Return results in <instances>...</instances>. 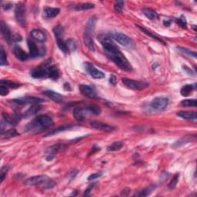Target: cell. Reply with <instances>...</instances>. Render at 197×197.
<instances>
[{
    "label": "cell",
    "instance_id": "1",
    "mask_svg": "<svg viewBox=\"0 0 197 197\" xmlns=\"http://www.w3.org/2000/svg\"><path fill=\"white\" fill-rule=\"evenodd\" d=\"M95 24H96V18L95 16L91 17L86 24L84 35H83V41L85 45L90 51L95 50V44L92 38V33L95 29Z\"/></svg>",
    "mask_w": 197,
    "mask_h": 197
},
{
    "label": "cell",
    "instance_id": "2",
    "mask_svg": "<svg viewBox=\"0 0 197 197\" xmlns=\"http://www.w3.org/2000/svg\"><path fill=\"white\" fill-rule=\"evenodd\" d=\"M107 56L123 70L126 72H130L132 70V66L119 49L111 54H108Z\"/></svg>",
    "mask_w": 197,
    "mask_h": 197
},
{
    "label": "cell",
    "instance_id": "3",
    "mask_svg": "<svg viewBox=\"0 0 197 197\" xmlns=\"http://www.w3.org/2000/svg\"><path fill=\"white\" fill-rule=\"evenodd\" d=\"M53 125V120L49 115H41L36 117L29 124V129H45Z\"/></svg>",
    "mask_w": 197,
    "mask_h": 197
},
{
    "label": "cell",
    "instance_id": "4",
    "mask_svg": "<svg viewBox=\"0 0 197 197\" xmlns=\"http://www.w3.org/2000/svg\"><path fill=\"white\" fill-rule=\"evenodd\" d=\"M25 184L29 186H43L44 185L46 188H52L55 186V183L47 175H39L30 177L25 182Z\"/></svg>",
    "mask_w": 197,
    "mask_h": 197
},
{
    "label": "cell",
    "instance_id": "5",
    "mask_svg": "<svg viewBox=\"0 0 197 197\" xmlns=\"http://www.w3.org/2000/svg\"><path fill=\"white\" fill-rule=\"evenodd\" d=\"M109 36L111 38H113L115 41L118 42L119 43H120L123 46H126L128 48H134L135 46V43L133 40L131 38H129V36H127L125 34L121 33V32H111L109 33Z\"/></svg>",
    "mask_w": 197,
    "mask_h": 197
},
{
    "label": "cell",
    "instance_id": "6",
    "mask_svg": "<svg viewBox=\"0 0 197 197\" xmlns=\"http://www.w3.org/2000/svg\"><path fill=\"white\" fill-rule=\"evenodd\" d=\"M123 82L126 87L134 90H143L149 86V83L145 81H138V80L130 79V78H123Z\"/></svg>",
    "mask_w": 197,
    "mask_h": 197
},
{
    "label": "cell",
    "instance_id": "7",
    "mask_svg": "<svg viewBox=\"0 0 197 197\" xmlns=\"http://www.w3.org/2000/svg\"><path fill=\"white\" fill-rule=\"evenodd\" d=\"M26 8L22 3H19L16 6L15 9V16L16 21L22 27H25L26 25Z\"/></svg>",
    "mask_w": 197,
    "mask_h": 197
},
{
    "label": "cell",
    "instance_id": "8",
    "mask_svg": "<svg viewBox=\"0 0 197 197\" xmlns=\"http://www.w3.org/2000/svg\"><path fill=\"white\" fill-rule=\"evenodd\" d=\"M150 105L152 109L158 111H163L166 109L169 105V98L165 96L156 97L152 100Z\"/></svg>",
    "mask_w": 197,
    "mask_h": 197
},
{
    "label": "cell",
    "instance_id": "9",
    "mask_svg": "<svg viewBox=\"0 0 197 197\" xmlns=\"http://www.w3.org/2000/svg\"><path fill=\"white\" fill-rule=\"evenodd\" d=\"M50 66L49 62H46L38 67L35 68L31 72V75L33 78H46L48 77V67Z\"/></svg>",
    "mask_w": 197,
    "mask_h": 197
},
{
    "label": "cell",
    "instance_id": "10",
    "mask_svg": "<svg viewBox=\"0 0 197 197\" xmlns=\"http://www.w3.org/2000/svg\"><path fill=\"white\" fill-rule=\"evenodd\" d=\"M66 148H67V146L64 144H56L51 146L50 148L48 149L47 152H46V154H47L46 155V159H47V161H51L55 156L57 152H62L65 149H66Z\"/></svg>",
    "mask_w": 197,
    "mask_h": 197
},
{
    "label": "cell",
    "instance_id": "11",
    "mask_svg": "<svg viewBox=\"0 0 197 197\" xmlns=\"http://www.w3.org/2000/svg\"><path fill=\"white\" fill-rule=\"evenodd\" d=\"M85 68L86 70L87 71L88 73L92 77V78H95V79H100V78H103L105 77V74L103 73L102 71L97 69L91 63L86 62L85 63Z\"/></svg>",
    "mask_w": 197,
    "mask_h": 197
},
{
    "label": "cell",
    "instance_id": "12",
    "mask_svg": "<svg viewBox=\"0 0 197 197\" xmlns=\"http://www.w3.org/2000/svg\"><path fill=\"white\" fill-rule=\"evenodd\" d=\"M78 89L84 96L89 98H94L96 97V91L92 86L87 85H79Z\"/></svg>",
    "mask_w": 197,
    "mask_h": 197
},
{
    "label": "cell",
    "instance_id": "13",
    "mask_svg": "<svg viewBox=\"0 0 197 197\" xmlns=\"http://www.w3.org/2000/svg\"><path fill=\"white\" fill-rule=\"evenodd\" d=\"M91 126L94 129H98V130H102V131H105V132H112L115 129V128L113 126H109L107 124H105L103 123H100V122H96V121H93L91 123Z\"/></svg>",
    "mask_w": 197,
    "mask_h": 197
},
{
    "label": "cell",
    "instance_id": "14",
    "mask_svg": "<svg viewBox=\"0 0 197 197\" xmlns=\"http://www.w3.org/2000/svg\"><path fill=\"white\" fill-rule=\"evenodd\" d=\"M31 36L33 39L38 42H45L46 40V34L40 29H33L31 32Z\"/></svg>",
    "mask_w": 197,
    "mask_h": 197
},
{
    "label": "cell",
    "instance_id": "15",
    "mask_svg": "<svg viewBox=\"0 0 197 197\" xmlns=\"http://www.w3.org/2000/svg\"><path fill=\"white\" fill-rule=\"evenodd\" d=\"M86 112H89L86 108H85V109L79 107L75 108L73 110V116L75 117L77 121L82 122L86 119Z\"/></svg>",
    "mask_w": 197,
    "mask_h": 197
},
{
    "label": "cell",
    "instance_id": "16",
    "mask_svg": "<svg viewBox=\"0 0 197 197\" xmlns=\"http://www.w3.org/2000/svg\"><path fill=\"white\" fill-rule=\"evenodd\" d=\"M43 94H44L46 96H47L48 98H50L52 101L55 102V103H60V102L62 101V95L61 94L58 93V92H54V91L46 90L43 92Z\"/></svg>",
    "mask_w": 197,
    "mask_h": 197
},
{
    "label": "cell",
    "instance_id": "17",
    "mask_svg": "<svg viewBox=\"0 0 197 197\" xmlns=\"http://www.w3.org/2000/svg\"><path fill=\"white\" fill-rule=\"evenodd\" d=\"M1 32L3 37H4L5 40H6L9 44H10V43L12 42V34H11L9 28L8 27L7 25H6V23L3 22H1Z\"/></svg>",
    "mask_w": 197,
    "mask_h": 197
},
{
    "label": "cell",
    "instance_id": "18",
    "mask_svg": "<svg viewBox=\"0 0 197 197\" xmlns=\"http://www.w3.org/2000/svg\"><path fill=\"white\" fill-rule=\"evenodd\" d=\"M13 52L15 54V57L18 59L21 60L22 62L26 61L28 59V58H29L27 53L21 47H19V46H15L13 49Z\"/></svg>",
    "mask_w": 197,
    "mask_h": 197
},
{
    "label": "cell",
    "instance_id": "19",
    "mask_svg": "<svg viewBox=\"0 0 197 197\" xmlns=\"http://www.w3.org/2000/svg\"><path fill=\"white\" fill-rule=\"evenodd\" d=\"M27 43L28 47H29V54H30L31 57L35 58V57H37L38 55H40L39 49H38V47H37V46L33 41H32V40L30 39H28Z\"/></svg>",
    "mask_w": 197,
    "mask_h": 197
},
{
    "label": "cell",
    "instance_id": "20",
    "mask_svg": "<svg viewBox=\"0 0 197 197\" xmlns=\"http://www.w3.org/2000/svg\"><path fill=\"white\" fill-rule=\"evenodd\" d=\"M60 9L58 8L46 7L44 9V15L47 18H52L59 14Z\"/></svg>",
    "mask_w": 197,
    "mask_h": 197
},
{
    "label": "cell",
    "instance_id": "21",
    "mask_svg": "<svg viewBox=\"0 0 197 197\" xmlns=\"http://www.w3.org/2000/svg\"><path fill=\"white\" fill-rule=\"evenodd\" d=\"M179 117L186 120H195L197 119V113L196 112H177L176 114Z\"/></svg>",
    "mask_w": 197,
    "mask_h": 197
},
{
    "label": "cell",
    "instance_id": "22",
    "mask_svg": "<svg viewBox=\"0 0 197 197\" xmlns=\"http://www.w3.org/2000/svg\"><path fill=\"white\" fill-rule=\"evenodd\" d=\"M48 77L54 80L58 79V77H59V72H58V69H57L56 66L50 65L48 67Z\"/></svg>",
    "mask_w": 197,
    "mask_h": 197
},
{
    "label": "cell",
    "instance_id": "23",
    "mask_svg": "<svg viewBox=\"0 0 197 197\" xmlns=\"http://www.w3.org/2000/svg\"><path fill=\"white\" fill-rule=\"evenodd\" d=\"M143 13L146 17H147L150 20H155L158 18V14L155 12L154 9H149V8H146V9H143Z\"/></svg>",
    "mask_w": 197,
    "mask_h": 197
},
{
    "label": "cell",
    "instance_id": "24",
    "mask_svg": "<svg viewBox=\"0 0 197 197\" xmlns=\"http://www.w3.org/2000/svg\"><path fill=\"white\" fill-rule=\"evenodd\" d=\"M195 89V84L193 85H186V86H183V88L180 90V93L183 96H188L189 94L192 92L193 89Z\"/></svg>",
    "mask_w": 197,
    "mask_h": 197
},
{
    "label": "cell",
    "instance_id": "25",
    "mask_svg": "<svg viewBox=\"0 0 197 197\" xmlns=\"http://www.w3.org/2000/svg\"><path fill=\"white\" fill-rule=\"evenodd\" d=\"M40 109H41V106L39 104H32L26 111V116H31V115H35L40 110Z\"/></svg>",
    "mask_w": 197,
    "mask_h": 197
},
{
    "label": "cell",
    "instance_id": "26",
    "mask_svg": "<svg viewBox=\"0 0 197 197\" xmlns=\"http://www.w3.org/2000/svg\"><path fill=\"white\" fill-rule=\"evenodd\" d=\"M19 134L18 133L16 130L15 129H9V130L6 131L5 132H2V138L3 139H9L12 138V137H15L18 135Z\"/></svg>",
    "mask_w": 197,
    "mask_h": 197
},
{
    "label": "cell",
    "instance_id": "27",
    "mask_svg": "<svg viewBox=\"0 0 197 197\" xmlns=\"http://www.w3.org/2000/svg\"><path fill=\"white\" fill-rule=\"evenodd\" d=\"M94 7H95V5L92 4V3H82V4L76 5L75 6V9L77 11H82L93 9Z\"/></svg>",
    "mask_w": 197,
    "mask_h": 197
},
{
    "label": "cell",
    "instance_id": "28",
    "mask_svg": "<svg viewBox=\"0 0 197 197\" xmlns=\"http://www.w3.org/2000/svg\"><path fill=\"white\" fill-rule=\"evenodd\" d=\"M156 188V186L155 185H151L149 187H147L146 189H143V191L140 192V193L137 194L136 195H139V196H147V195H150L152 192Z\"/></svg>",
    "mask_w": 197,
    "mask_h": 197
},
{
    "label": "cell",
    "instance_id": "29",
    "mask_svg": "<svg viewBox=\"0 0 197 197\" xmlns=\"http://www.w3.org/2000/svg\"><path fill=\"white\" fill-rule=\"evenodd\" d=\"M0 84L6 86L7 88H11V89H17V88L19 87V84L15 82L10 81V80L2 79L0 82Z\"/></svg>",
    "mask_w": 197,
    "mask_h": 197
},
{
    "label": "cell",
    "instance_id": "30",
    "mask_svg": "<svg viewBox=\"0 0 197 197\" xmlns=\"http://www.w3.org/2000/svg\"><path fill=\"white\" fill-rule=\"evenodd\" d=\"M138 26V28L140 29V30L142 31V32H144L145 34H146V35H149V36H150L151 38H155V39L158 40L159 42H160L163 43V44H165V42L163 41V40H162L161 38H159V37H158L156 35H155V34H152V32H151L149 30H148V29H145V28H143V27H141V26Z\"/></svg>",
    "mask_w": 197,
    "mask_h": 197
},
{
    "label": "cell",
    "instance_id": "31",
    "mask_svg": "<svg viewBox=\"0 0 197 197\" xmlns=\"http://www.w3.org/2000/svg\"><path fill=\"white\" fill-rule=\"evenodd\" d=\"M123 146V142L121 141L114 142V143H112L110 146H108L107 150L108 151H118L119 150V149H121Z\"/></svg>",
    "mask_w": 197,
    "mask_h": 197
},
{
    "label": "cell",
    "instance_id": "32",
    "mask_svg": "<svg viewBox=\"0 0 197 197\" xmlns=\"http://www.w3.org/2000/svg\"><path fill=\"white\" fill-rule=\"evenodd\" d=\"M0 65L1 66H6V65H8L7 55H6L2 46H1V49H0Z\"/></svg>",
    "mask_w": 197,
    "mask_h": 197
},
{
    "label": "cell",
    "instance_id": "33",
    "mask_svg": "<svg viewBox=\"0 0 197 197\" xmlns=\"http://www.w3.org/2000/svg\"><path fill=\"white\" fill-rule=\"evenodd\" d=\"M63 27L62 26H55V28L53 29V32H54V35H55V38H62V35H63Z\"/></svg>",
    "mask_w": 197,
    "mask_h": 197
},
{
    "label": "cell",
    "instance_id": "34",
    "mask_svg": "<svg viewBox=\"0 0 197 197\" xmlns=\"http://www.w3.org/2000/svg\"><path fill=\"white\" fill-rule=\"evenodd\" d=\"M181 105L185 107H195L197 101L196 99H184L181 102Z\"/></svg>",
    "mask_w": 197,
    "mask_h": 197
},
{
    "label": "cell",
    "instance_id": "35",
    "mask_svg": "<svg viewBox=\"0 0 197 197\" xmlns=\"http://www.w3.org/2000/svg\"><path fill=\"white\" fill-rule=\"evenodd\" d=\"M57 45H58V48L62 51L63 52H69V49H68L67 45H66V42H64V40L62 38H57Z\"/></svg>",
    "mask_w": 197,
    "mask_h": 197
},
{
    "label": "cell",
    "instance_id": "36",
    "mask_svg": "<svg viewBox=\"0 0 197 197\" xmlns=\"http://www.w3.org/2000/svg\"><path fill=\"white\" fill-rule=\"evenodd\" d=\"M66 42V45H67L69 51H75V49H76L77 43L75 39H73V38H69Z\"/></svg>",
    "mask_w": 197,
    "mask_h": 197
},
{
    "label": "cell",
    "instance_id": "37",
    "mask_svg": "<svg viewBox=\"0 0 197 197\" xmlns=\"http://www.w3.org/2000/svg\"><path fill=\"white\" fill-rule=\"evenodd\" d=\"M86 109L89 112H92L95 115H98V114L101 113V109L98 106H95V105H90V106L86 107Z\"/></svg>",
    "mask_w": 197,
    "mask_h": 197
},
{
    "label": "cell",
    "instance_id": "38",
    "mask_svg": "<svg viewBox=\"0 0 197 197\" xmlns=\"http://www.w3.org/2000/svg\"><path fill=\"white\" fill-rule=\"evenodd\" d=\"M26 100L27 102V103H31V104H38V103H42V102H44V100L42 99V98L33 96L26 97Z\"/></svg>",
    "mask_w": 197,
    "mask_h": 197
},
{
    "label": "cell",
    "instance_id": "39",
    "mask_svg": "<svg viewBox=\"0 0 197 197\" xmlns=\"http://www.w3.org/2000/svg\"><path fill=\"white\" fill-rule=\"evenodd\" d=\"M10 103L12 104H13V106H24L27 103L26 102V98H15V99L11 100Z\"/></svg>",
    "mask_w": 197,
    "mask_h": 197
},
{
    "label": "cell",
    "instance_id": "40",
    "mask_svg": "<svg viewBox=\"0 0 197 197\" xmlns=\"http://www.w3.org/2000/svg\"><path fill=\"white\" fill-rule=\"evenodd\" d=\"M175 22H176L177 24L179 25L183 29H186L187 28V22H186V17H184L183 15H181L179 18H175Z\"/></svg>",
    "mask_w": 197,
    "mask_h": 197
},
{
    "label": "cell",
    "instance_id": "41",
    "mask_svg": "<svg viewBox=\"0 0 197 197\" xmlns=\"http://www.w3.org/2000/svg\"><path fill=\"white\" fill-rule=\"evenodd\" d=\"M2 117H3V119H4V121L6 122V123H9V124L12 125V124H15V123H16V120L15 119V118H12V117H11L9 115L5 113V112H3L2 113Z\"/></svg>",
    "mask_w": 197,
    "mask_h": 197
},
{
    "label": "cell",
    "instance_id": "42",
    "mask_svg": "<svg viewBox=\"0 0 197 197\" xmlns=\"http://www.w3.org/2000/svg\"><path fill=\"white\" fill-rule=\"evenodd\" d=\"M179 173H176L175 175H174L173 178H172V179L171 180V182L169 183V189H174L175 186H176L177 183H178V180H179Z\"/></svg>",
    "mask_w": 197,
    "mask_h": 197
},
{
    "label": "cell",
    "instance_id": "43",
    "mask_svg": "<svg viewBox=\"0 0 197 197\" xmlns=\"http://www.w3.org/2000/svg\"><path fill=\"white\" fill-rule=\"evenodd\" d=\"M177 49H178V50H179L180 52H183V53H186V54H187V55H190V56L192 55V56H193L194 58H196V53H195V52H192L190 49H185V48L180 47V46L177 47Z\"/></svg>",
    "mask_w": 197,
    "mask_h": 197
},
{
    "label": "cell",
    "instance_id": "44",
    "mask_svg": "<svg viewBox=\"0 0 197 197\" xmlns=\"http://www.w3.org/2000/svg\"><path fill=\"white\" fill-rule=\"evenodd\" d=\"M123 6H124V2L123 1H118L115 2V4L114 5V9L115 11L117 12H121L122 10L123 9Z\"/></svg>",
    "mask_w": 197,
    "mask_h": 197
},
{
    "label": "cell",
    "instance_id": "45",
    "mask_svg": "<svg viewBox=\"0 0 197 197\" xmlns=\"http://www.w3.org/2000/svg\"><path fill=\"white\" fill-rule=\"evenodd\" d=\"M101 176H103V172H96V173H93L88 177V181H92V180L95 179L100 178Z\"/></svg>",
    "mask_w": 197,
    "mask_h": 197
},
{
    "label": "cell",
    "instance_id": "46",
    "mask_svg": "<svg viewBox=\"0 0 197 197\" xmlns=\"http://www.w3.org/2000/svg\"><path fill=\"white\" fill-rule=\"evenodd\" d=\"M8 94H9V89L6 86L1 85V86H0V95L2 96H4Z\"/></svg>",
    "mask_w": 197,
    "mask_h": 197
},
{
    "label": "cell",
    "instance_id": "47",
    "mask_svg": "<svg viewBox=\"0 0 197 197\" xmlns=\"http://www.w3.org/2000/svg\"><path fill=\"white\" fill-rule=\"evenodd\" d=\"M72 127V126H63V127H61V128H58V129H55V130L52 131V132H49V134H48L47 135H52V134H55V133H57V132H61V131H64V130H66V129H69V128Z\"/></svg>",
    "mask_w": 197,
    "mask_h": 197
},
{
    "label": "cell",
    "instance_id": "48",
    "mask_svg": "<svg viewBox=\"0 0 197 197\" xmlns=\"http://www.w3.org/2000/svg\"><path fill=\"white\" fill-rule=\"evenodd\" d=\"M8 169H9V168L6 167V166H4V167H2L1 169V183H2L3 180H4L5 175L7 173Z\"/></svg>",
    "mask_w": 197,
    "mask_h": 197
},
{
    "label": "cell",
    "instance_id": "49",
    "mask_svg": "<svg viewBox=\"0 0 197 197\" xmlns=\"http://www.w3.org/2000/svg\"><path fill=\"white\" fill-rule=\"evenodd\" d=\"M109 82L112 86H115V84H116V78L114 75H111L110 78H109Z\"/></svg>",
    "mask_w": 197,
    "mask_h": 197
},
{
    "label": "cell",
    "instance_id": "50",
    "mask_svg": "<svg viewBox=\"0 0 197 197\" xmlns=\"http://www.w3.org/2000/svg\"><path fill=\"white\" fill-rule=\"evenodd\" d=\"M12 40L15 42H20L22 40V37L21 35H18V34H15L12 36Z\"/></svg>",
    "mask_w": 197,
    "mask_h": 197
},
{
    "label": "cell",
    "instance_id": "51",
    "mask_svg": "<svg viewBox=\"0 0 197 197\" xmlns=\"http://www.w3.org/2000/svg\"><path fill=\"white\" fill-rule=\"evenodd\" d=\"M95 184H92V186H89V188H88L87 189H86V192H85V193H84V195H89V192H91V190H92V189H93L94 188V186H95Z\"/></svg>",
    "mask_w": 197,
    "mask_h": 197
},
{
    "label": "cell",
    "instance_id": "52",
    "mask_svg": "<svg viewBox=\"0 0 197 197\" xmlns=\"http://www.w3.org/2000/svg\"><path fill=\"white\" fill-rule=\"evenodd\" d=\"M12 6V5L11 3H6V5H2V8L5 9V10H8V9H11Z\"/></svg>",
    "mask_w": 197,
    "mask_h": 197
},
{
    "label": "cell",
    "instance_id": "53",
    "mask_svg": "<svg viewBox=\"0 0 197 197\" xmlns=\"http://www.w3.org/2000/svg\"><path fill=\"white\" fill-rule=\"evenodd\" d=\"M171 22H172V20L169 19V18H166V19H165L164 21H163V24L166 26H169V25L171 24Z\"/></svg>",
    "mask_w": 197,
    "mask_h": 197
},
{
    "label": "cell",
    "instance_id": "54",
    "mask_svg": "<svg viewBox=\"0 0 197 197\" xmlns=\"http://www.w3.org/2000/svg\"><path fill=\"white\" fill-rule=\"evenodd\" d=\"M64 89H66V90H68V91L71 90V88H70V85H69V83H68V82L65 83V84H64Z\"/></svg>",
    "mask_w": 197,
    "mask_h": 197
}]
</instances>
